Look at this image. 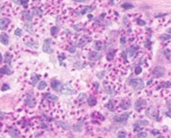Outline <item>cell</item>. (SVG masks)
Here are the masks:
<instances>
[{
    "label": "cell",
    "mask_w": 171,
    "mask_h": 138,
    "mask_svg": "<svg viewBox=\"0 0 171 138\" xmlns=\"http://www.w3.org/2000/svg\"><path fill=\"white\" fill-rule=\"evenodd\" d=\"M122 8L123 9H131V8H133V5L129 4V3H123L122 4Z\"/></svg>",
    "instance_id": "28"
},
{
    "label": "cell",
    "mask_w": 171,
    "mask_h": 138,
    "mask_svg": "<svg viewBox=\"0 0 171 138\" xmlns=\"http://www.w3.org/2000/svg\"><path fill=\"white\" fill-rule=\"evenodd\" d=\"M44 97H46L47 100H48V101H51V102H57V101H58V97H57V96H54V95L49 94V93H45Z\"/></svg>",
    "instance_id": "14"
},
{
    "label": "cell",
    "mask_w": 171,
    "mask_h": 138,
    "mask_svg": "<svg viewBox=\"0 0 171 138\" xmlns=\"http://www.w3.org/2000/svg\"><path fill=\"white\" fill-rule=\"evenodd\" d=\"M60 92L62 94H68V95H72V94H76V90L75 89H70L67 85L62 86L60 88Z\"/></svg>",
    "instance_id": "4"
},
{
    "label": "cell",
    "mask_w": 171,
    "mask_h": 138,
    "mask_svg": "<svg viewBox=\"0 0 171 138\" xmlns=\"http://www.w3.org/2000/svg\"><path fill=\"white\" fill-rule=\"evenodd\" d=\"M138 50V47L136 46H131V47H129V48H127V54L128 56H130V57H132V56H134L135 54V52Z\"/></svg>",
    "instance_id": "12"
},
{
    "label": "cell",
    "mask_w": 171,
    "mask_h": 138,
    "mask_svg": "<svg viewBox=\"0 0 171 138\" xmlns=\"http://www.w3.org/2000/svg\"><path fill=\"white\" fill-rule=\"evenodd\" d=\"M117 137L121 138V137H126V131L125 130H119L117 132Z\"/></svg>",
    "instance_id": "24"
},
{
    "label": "cell",
    "mask_w": 171,
    "mask_h": 138,
    "mask_svg": "<svg viewBox=\"0 0 171 138\" xmlns=\"http://www.w3.org/2000/svg\"><path fill=\"white\" fill-rule=\"evenodd\" d=\"M130 101L129 100H124V101H122V103H121V107L125 110V109H128L129 107H130Z\"/></svg>",
    "instance_id": "19"
},
{
    "label": "cell",
    "mask_w": 171,
    "mask_h": 138,
    "mask_svg": "<svg viewBox=\"0 0 171 138\" xmlns=\"http://www.w3.org/2000/svg\"><path fill=\"white\" fill-rule=\"evenodd\" d=\"M5 62L7 64L11 63V54L10 53H6V55H5Z\"/></svg>",
    "instance_id": "27"
},
{
    "label": "cell",
    "mask_w": 171,
    "mask_h": 138,
    "mask_svg": "<svg viewBox=\"0 0 171 138\" xmlns=\"http://www.w3.org/2000/svg\"><path fill=\"white\" fill-rule=\"evenodd\" d=\"M9 19H6V18H3L0 20V30H3L9 25Z\"/></svg>",
    "instance_id": "11"
},
{
    "label": "cell",
    "mask_w": 171,
    "mask_h": 138,
    "mask_svg": "<svg viewBox=\"0 0 171 138\" xmlns=\"http://www.w3.org/2000/svg\"><path fill=\"white\" fill-rule=\"evenodd\" d=\"M0 73L1 74H6V75H10L11 74V70L8 66H3L1 69H0Z\"/></svg>",
    "instance_id": "17"
},
{
    "label": "cell",
    "mask_w": 171,
    "mask_h": 138,
    "mask_svg": "<svg viewBox=\"0 0 171 138\" xmlns=\"http://www.w3.org/2000/svg\"><path fill=\"white\" fill-rule=\"evenodd\" d=\"M164 68H162V67H160V66H158V67H155L154 68V70H153V75H154V77H156V78H160V77H162L163 75H164Z\"/></svg>",
    "instance_id": "3"
},
{
    "label": "cell",
    "mask_w": 171,
    "mask_h": 138,
    "mask_svg": "<svg viewBox=\"0 0 171 138\" xmlns=\"http://www.w3.org/2000/svg\"><path fill=\"white\" fill-rule=\"evenodd\" d=\"M61 86V84H60V82L58 81V80H56V79H53V80H51V87L54 89V90H60V87Z\"/></svg>",
    "instance_id": "15"
},
{
    "label": "cell",
    "mask_w": 171,
    "mask_h": 138,
    "mask_svg": "<svg viewBox=\"0 0 171 138\" xmlns=\"http://www.w3.org/2000/svg\"><path fill=\"white\" fill-rule=\"evenodd\" d=\"M113 57H114L113 52H110L109 54H107V57H106V58H107V60H108V61H110V60H112V59H113Z\"/></svg>",
    "instance_id": "34"
},
{
    "label": "cell",
    "mask_w": 171,
    "mask_h": 138,
    "mask_svg": "<svg viewBox=\"0 0 171 138\" xmlns=\"http://www.w3.org/2000/svg\"><path fill=\"white\" fill-rule=\"evenodd\" d=\"M93 48L95 49V50H102L103 49V43L101 42V41H95L94 43H93Z\"/></svg>",
    "instance_id": "16"
},
{
    "label": "cell",
    "mask_w": 171,
    "mask_h": 138,
    "mask_svg": "<svg viewBox=\"0 0 171 138\" xmlns=\"http://www.w3.org/2000/svg\"><path fill=\"white\" fill-rule=\"evenodd\" d=\"M151 133H152V134H153L154 136H156V135H158V134H159L160 132H159L158 130H156V129H155V130H152V131H151Z\"/></svg>",
    "instance_id": "42"
},
{
    "label": "cell",
    "mask_w": 171,
    "mask_h": 138,
    "mask_svg": "<svg viewBox=\"0 0 171 138\" xmlns=\"http://www.w3.org/2000/svg\"><path fill=\"white\" fill-rule=\"evenodd\" d=\"M82 122H79V123H77V124H75L74 125V127H73V129L75 130V131H80L81 129H82Z\"/></svg>",
    "instance_id": "22"
},
{
    "label": "cell",
    "mask_w": 171,
    "mask_h": 138,
    "mask_svg": "<svg viewBox=\"0 0 171 138\" xmlns=\"http://www.w3.org/2000/svg\"><path fill=\"white\" fill-rule=\"evenodd\" d=\"M23 17H24L26 20H28V21H31V20H32V16H31L29 13H27V12H23Z\"/></svg>",
    "instance_id": "29"
},
{
    "label": "cell",
    "mask_w": 171,
    "mask_h": 138,
    "mask_svg": "<svg viewBox=\"0 0 171 138\" xmlns=\"http://www.w3.org/2000/svg\"><path fill=\"white\" fill-rule=\"evenodd\" d=\"M37 88H38L39 90H43V89H45V88H46V82H44V81H40V82L38 83Z\"/></svg>",
    "instance_id": "20"
},
{
    "label": "cell",
    "mask_w": 171,
    "mask_h": 138,
    "mask_svg": "<svg viewBox=\"0 0 171 138\" xmlns=\"http://www.w3.org/2000/svg\"><path fill=\"white\" fill-rule=\"evenodd\" d=\"M115 105H116V101L110 100V101L107 103L106 107H107V108H108L110 111H115Z\"/></svg>",
    "instance_id": "18"
},
{
    "label": "cell",
    "mask_w": 171,
    "mask_h": 138,
    "mask_svg": "<svg viewBox=\"0 0 171 138\" xmlns=\"http://www.w3.org/2000/svg\"><path fill=\"white\" fill-rule=\"evenodd\" d=\"M99 58H100V54H99L98 52H93V51H91V52L89 53V59L92 60V61H96V60H98Z\"/></svg>",
    "instance_id": "13"
},
{
    "label": "cell",
    "mask_w": 171,
    "mask_h": 138,
    "mask_svg": "<svg viewBox=\"0 0 171 138\" xmlns=\"http://www.w3.org/2000/svg\"><path fill=\"white\" fill-rule=\"evenodd\" d=\"M58 58H59L60 60H63V59H64V57H63V56H60V57H58Z\"/></svg>",
    "instance_id": "47"
},
{
    "label": "cell",
    "mask_w": 171,
    "mask_h": 138,
    "mask_svg": "<svg viewBox=\"0 0 171 138\" xmlns=\"http://www.w3.org/2000/svg\"><path fill=\"white\" fill-rule=\"evenodd\" d=\"M141 71H142L141 67H136V69H135V73H136V74H139V73H141Z\"/></svg>",
    "instance_id": "41"
},
{
    "label": "cell",
    "mask_w": 171,
    "mask_h": 138,
    "mask_svg": "<svg viewBox=\"0 0 171 138\" xmlns=\"http://www.w3.org/2000/svg\"><path fill=\"white\" fill-rule=\"evenodd\" d=\"M91 41V38L90 37H88V36H84V37H81V39H80V42L78 43V46L79 47H83L84 45H86L88 42H90Z\"/></svg>",
    "instance_id": "9"
},
{
    "label": "cell",
    "mask_w": 171,
    "mask_h": 138,
    "mask_svg": "<svg viewBox=\"0 0 171 138\" xmlns=\"http://www.w3.org/2000/svg\"><path fill=\"white\" fill-rule=\"evenodd\" d=\"M42 49H43V51L45 53H51L52 52V49H51V39H45Z\"/></svg>",
    "instance_id": "2"
},
{
    "label": "cell",
    "mask_w": 171,
    "mask_h": 138,
    "mask_svg": "<svg viewBox=\"0 0 171 138\" xmlns=\"http://www.w3.org/2000/svg\"><path fill=\"white\" fill-rule=\"evenodd\" d=\"M164 53H165V56L167 57V59H170V50L166 49V50L164 51Z\"/></svg>",
    "instance_id": "36"
},
{
    "label": "cell",
    "mask_w": 171,
    "mask_h": 138,
    "mask_svg": "<svg viewBox=\"0 0 171 138\" xmlns=\"http://www.w3.org/2000/svg\"><path fill=\"white\" fill-rule=\"evenodd\" d=\"M74 1H76V2H83V1H85V0H74Z\"/></svg>",
    "instance_id": "46"
},
{
    "label": "cell",
    "mask_w": 171,
    "mask_h": 138,
    "mask_svg": "<svg viewBox=\"0 0 171 138\" xmlns=\"http://www.w3.org/2000/svg\"><path fill=\"white\" fill-rule=\"evenodd\" d=\"M136 124H142V125H147L148 124V122L147 121H138Z\"/></svg>",
    "instance_id": "43"
},
{
    "label": "cell",
    "mask_w": 171,
    "mask_h": 138,
    "mask_svg": "<svg viewBox=\"0 0 171 138\" xmlns=\"http://www.w3.org/2000/svg\"><path fill=\"white\" fill-rule=\"evenodd\" d=\"M120 42H121V44H124V43L126 42V39H125V37H121V39H120Z\"/></svg>",
    "instance_id": "45"
},
{
    "label": "cell",
    "mask_w": 171,
    "mask_h": 138,
    "mask_svg": "<svg viewBox=\"0 0 171 138\" xmlns=\"http://www.w3.org/2000/svg\"><path fill=\"white\" fill-rule=\"evenodd\" d=\"M1 128H2V124L0 123V129H1Z\"/></svg>",
    "instance_id": "49"
},
{
    "label": "cell",
    "mask_w": 171,
    "mask_h": 138,
    "mask_svg": "<svg viewBox=\"0 0 171 138\" xmlns=\"http://www.w3.org/2000/svg\"><path fill=\"white\" fill-rule=\"evenodd\" d=\"M162 85H163V87H165V88H169L171 84H170L169 81H167V82H163L162 83Z\"/></svg>",
    "instance_id": "38"
},
{
    "label": "cell",
    "mask_w": 171,
    "mask_h": 138,
    "mask_svg": "<svg viewBox=\"0 0 171 138\" xmlns=\"http://www.w3.org/2000/svg\"><path fill=\"white\" fill-rule=\"evenodd\" d=\"M161 38H162V39H164V40H168V39L170 38V35H166V34H164V35H162V36H161Z\"/></svg>",
    "instance_id": "40"
},
{
    "label": "cell",
    "mask_w": 171,
    "mask_h": 138,
    "mask_svg": "<svg viewBox=\"0 0 171 138\" xmlns=\"http://www.w3.org/2000/svg\"><path fill=\"white\" fill-rule=\"evenodd\" d=\"M88 104H89V106H94L96 104V99L93 96H91L89 98V100H88Z\"/></svg>",
    "instance_id": "21"
},
{
    "label": "cell",
    "mask_w": 171,
    "mask_h": 138,
    "mask_svg": "<svg viewBox=\"0 0 171 138\" xmlns=\"http://www.w3.org/2000/svg\"><path fill=\"white\" fill-rule=\"evenodd\" d=\"M38 81H39V76L37 74H32V84L35 85Z\"/></svg>",
    "instance_id": "23"
},
{
    "label": "cell",
    "mask_w": 171,
    "mask_h": 138,
    "mask_svg": "<svg viewBox=\"0 0 171 138\" xmlns=\"http://www.w3.org/2000/svg\"><path fill=\"white\" fill-rule=\"evenodd\" d=\"M9 89H10V87H9L7 84H3L2 87H1V90H2V91H6V90H9Z\"/></svg>",
    "instance_id": "32"
},
{
    "label": "cell",
    "mask_w": 171,
    "mask_h": 138,
    "mask_svg": "<svg viewBox=\"0 0 171 138\" xmlns=\"http://www.w3.org/2000/svg\"><path fill=\"white\" fill-rule=\"evenodd\" d=\"M33 14L40 16V15L42 14V11H41V9H39L38 7H35V8H33Z\"/></svg>",
    "instance_id": "26"
},
{
    "label": "cell",
    "mask_w": 171,
    "mask_h": 138,
    "mask_svg": "<svg viewBox=\"0 0 171 138\" xmlns=\"http://www.w3.org/2000/svg\"><path fill=\"white\" fill-rule=\"evenodd\" d=\"M0 41L2 44L4 45H8L9 44V38H8V35L6 33H1L0 35Z\"/></svg>",
    "instance_id": "8"
},
{
    "label": "cell",
    "mask_w": 171,
    "mask_h": 138,
    "mask_svg": "<svg viewBox=\"0 0 171 138\" xmlns=\"http://www.w3.org/2000/svg\"><path fill=\"white\" fill-rule=\"evenodd\" d=\"M1 62H2V55L0 54V63H1Z\"/></svg>",
    "instance_id": "48"
},
{
    "label": "cell",
    "mask_w": 171,
    "mask_h": 138,
    "mask_svg": "<svg viewBox=\"0 0 171 138\" xmlns=\"http://www.w3.org/2000/svg\"><path fill=\"white\" fill-rule=\"evenodd\" d=\"M92 116H93V117H96L97 119H100L101 121H102V120H104V117H103L100 113H98V112H94V113L92 114Z\"/></svg>",
    "instance_id": "25"
},
{
    "label": "cell",
    "mask_w": 171,
    "mask_h": 138,
    "mask_svg": "<svg viewBox=\"0 0 171 138\" xmlns=\"http://www.w3.org/2000/svg\"><path fill=\"white\" fill-rule=\"evenodd\" d=\"M5 118V114L4 113H2L1 111H0V120H3Z\"/></svg>",
    "instance_id": "44"
},
{
    "label": "cell",
    "mask_w": 171,
    "mask_h": 138,
    "mask_svg": "<svg viewBox=\"0 0 171 138\" xmlns=\"http://www.w3.org/2000/svg\"><path fill=\"white\" fill-rule=\"evenodd\" d=\"M146 105H147V103H146L145 101H143V100H137L136 103H135V109L137 111H140L142 110Z\"/></svg>",
    "instance_id": "7"
},
{
    "label": "cell",
    "mask_w": 171,
    "mask_h": 138,
    "mask_svg": "<svg viewBox=\"0 0 171 138\" xmlns=\"http://www.w3.org/2000/svg\"><path fill=\"white\" fill-rule=\"evenodd\" d=\"M9 135L12 136V137H19V136H20V132H19L16 128L11 127V128L9 129Z\"/></svg>",
    "instance_id": "10"
},
{
    "label": "cell",
    "mask_w": 171,
    "mask_h": 138,
    "mask_svg": "<svg viewBox=\"0 0 171 138\" xmlns=\"http://www.w3.org/2000/svg\"><path fill=\"white\" fill-rule=\"evenodd\" d=\"M15 35L21 36V35H22V30H21V29H16V30H15Z\"/></svg>",
    "instance_id": "35"
},
{
    "label": "cell",
    "mask_w": 171,
    "mask_h": 138,
    "mask_svg": "<svg viewBox=\"0 0 171 138\" xmlns=\"http://www.w3.org/2000/svg\"><path fill=\"white\" fill-rule=\"evenodd\" d=\"M136 136L137 137H147V133L146 132H139Z\"/></svg>",
    "instance_id": "33"
},
{
    "label": "cell",
    "mask_w": 171,
    "mask_h": 138,
    "mask_svg": "<svg viewBox=\"0 0 171 138\" xmlns=\"http://www.w3.org/2000/svg\"><path fill=\"white\" fill-rule=\"evenodd\" d=\"M50 32H51V35H53V36H54V35H56V33L58 32V28L52 27L51 28V31H50Z\"/></svg>",
    "instance_id": "31"
},
{
    "label": "cell",
    "mask_w": 171,
    "mask_h": 138,
    "mask_svg": "<svg viewBox=\"0 0 171 138\" xmlns=\"http://www.w3.org/2000/svg\"><path fill=\"white\" fill-rule=\"evenodd\" d=\"M130 84L131 86L133 87V89L135 90H138V89H142L143 86H144V83L141 79H132L130 81Z\"/></svg>",
    "instance_id": "1"
},
{
    "label": "cell",
    "mask_w": 171,
    "mask_h": 138,
    "mask_svg": "<svg viewBox=\"0 0 171 138\" xmlns=\"http://www.w3.org/2000/svg\"><path fill=\"white\" fill-rule=\"evenodd\" d=\"M68 51H69V52H74V51H75V46H74V45L69 46V47H68Z\"/></svg>",
    "instance_id": "37"
},
{
    "label": "cell",
    "mask_w": 171,
    "mask_h": 138,
    "mask_svg": "<svg viewBox=\"0 0 171 138\" xmlns=\"http://www.w3.org/2000/svg\"><path fill=\"white\" fill-rule=\"evenodd\" d=\"M137 24H138V25H141V26H144L146 23H145V21H143V20H140V19H139V20H137Z\"/></svg>",
    "instance_id": "39"
},
{
    "label": "cell",
    "mask_w": 171,
    "mask_h": 138,
    "mask_svg": "<svg viewBox=\"0 0 171 138\" xmlns=\"http://www.w3.org/2000/svg\"><path fill=\"white\" fill-rule=\"evenodd\" d=\"M25 102H26L27 106H29V107H34L36 105V100H35V98L31 94H27Z\"/></svg>",
    "instance_id": "5"
},
{
    "label": "cell",
    "mask_w": 171,
    "mask_h": 138,
    "mask_svg": "<svg viewBox=\"0 0 171 138\" xmlns=\"http://www.w3.org/2000/svg\"><path fill=\"white\" fill-rule=\"evenodd\" d=\"M129 116H130L129 113H123V114L120 115V116H115V117H114V121H115V122H125V121L128 119Z\"/></svg>",
    "instance_id": "6"
},
{
    "label": "cell",
    "mask_w": 171,
    "mask_h": 138,
    "mask_svg": "<svg viewBox=\"0 0 171 138\" xmlns=\"http://www.w3.org/2000/svg\"><path fill=\"white\" fill-rule=\"evenodd\" d=\"M24 26H25V28L28 30V32H30V33H33V31H32V28H31V25H30L29 23H24Z\"/></svg>",
    "instance_id": "30"
}]
</instances>
